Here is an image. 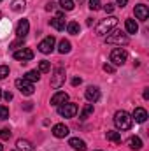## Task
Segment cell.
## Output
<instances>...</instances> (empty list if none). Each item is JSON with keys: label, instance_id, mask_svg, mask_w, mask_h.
<instances>
[{"label": "cell", "instance_id": "cell-1", "mask_svg": "<svg viewBox=\"0 0 149 151\" xmlns=\"http://www.w3.org/2000/svg\"><path fill=\"white\" fill-rule=\"evenodd\" d=\"M114 125L121 132L123 130H130L132 125H133V119H132V116L126 113V111H117V113L114 114Z\"/></svg>", "mask_w": 149, "mask_h": 151}, {"label": "cell", "instance_id": "cell-2", "mask_svg": "<svg viewBox=\"0 0 149 151\" xmlns=\"http://www.w3.org/2000/svg\"><path fill=\"white\" fill-rule=\"evenodd\" d=\"M116 25H117V18L116 16H109V18L102 19L98 23V27H97V35H107L111 30L116 28Z\"/></svg>", "mask_w": 149, "mask_h": 151}, {"label": "cell", "instance_id": "cell-3", "mask_svg": "<svg viewBox=\"0 0 149 151\" xmlns=\"http://www.w3.org/2000/svg\"><path fill=\"white\" fill-rule=\"evenodd\" d=\"M126 60H128V53H126L123 47H116V49H112L111 62H112V65H114V67L125 65V63H126Z\"/></svg>", "mask_w": 149, "mask_h": 151}, {"label": "cell", "instance_id": "cell-4", "mask_svg": "<svg viewBox=\"0 0 149 151\" xmlns=\"http://www.w3.org/2000/svg\"><path fill=\"white\" fill-rule=\"evenodd\" d=\"M105 42L107 44H117V46H121V44H128V37L121 30H111L109 35L105 37Z\"/></svg>", "mask_w": 149, "mask_h": 151}, {"label": "cell", "instance_id": "cell-5", "mask_svg": "<svg viewBox=\"0 0 149 151\" xmlns=\"http://www.w3.org/2000/svg\"><path fill=\"white\" fill-rule=\"evenodd\" d=\"M63 83H65V69L63 67H56L53 70V76H51V86L54 90H58V88L63 86Z\"/></svg>", "mask_w": 149, "mask_h": 151}, {"label": "cell", "instance_id": "cell-6", "mask_svg": "<svg viewBox=\"0 0 149 151\" xmlns=\"http://www.w3.org/2000/svg\"><path fill=\"white\" fill-rule=\"evenodd\" d=\"M58 114L63 116V118H74L75 114H77V104L65 102V104L58 106Z\"/></svg>", "mask_w": 149, "mask_h": 151}, {"label": "cell", "instance_id": "cell-7", "mask_svg": "<svg viewBox=\"0 0 149 151\" xmlns=\"http://www.w3.org/2000/svg\"><path fill=\"white\" fill-rule=\"evenodd\" d=\"M16 88H18L23 95H27V97L34 95V83L27 81L25 77H23V79H16Z\"/></svg>", "mask_w": 149, "mask_h": 151}, {"label": "cell", "instance_id": "cell-8", "mask_svg": "<svg viewBox=\"0 0 149 151\" xmlns=\"http://www.w3.org/2000/svg\"><path fill=\"white\" fill-rule=\"evenodd\" d=\"M14 58L19 60L21 63H27V62H30V60L34 58V51H32L30 47H21V49L14 51Z\"/></svg>", "mask_w": 149, "mask_h": 151}, {"label": "cell", "instance_id": "cell-9", "mask_svg": "<svg viewBox=\"0 0 149 151\" xmlns=\"http://www.w3.org/2000/svg\"><path fill=\"white\" fill-rule=\"evenodd\" d=\"M53 49H54V37H53V35H49V37H46L44 40L39 42V51H40V53L49 55Z\"/></svg>", "mask_w": 149, "mask_h": 151}, {"label": "cell", "instance_id": "cell-10", "mask_svg": "<svg viewBox=\"0 0 149 151\" xmlns=\"http://www.w3.org/2000/svg\"><path fill=\"white\" fill-rule=\"evenodd\" d=\"M28 30H30V21L28 19H21L16 27V35L19 39H25L28 35Z\"/></svg>", "mask_w": 149, "mask_h": 151}, {"label": "cell", "instance_id": "cell-11", "mask_svg": "<svg viewBox=\"0 0 149 151\" xmlns=\"http://www.w3.org/2000/svg\"><path fill=\"white\" fill-rule=\"evenodd\" d=\"M53 135H54L56 139H65V137L69 135V127H67L65 123L54 125V127H53Z\"/></svg>", "mask_w": 149, "mask_h": 151}, {"label": "cell", "instance_id": "cell-12", "mask_svg": "<svg viewBox=\"0 0 149 151\" xmlns=\"http://www.w3.org/2000/svg\"><path fill=\"white\" fill-rule=\"evenodd\" d=\"M135 18L137 19H140V21H146L148 19V16H149V9H148V5H144V4H139V5H135Z\"/></svg>", "mask_w": 149, "mask_h": 151}, {"label": "cell", "instance_id": "cell-13", "mask_svg": "<svg viewBox=\"0 0 149 151\" xmlns=\"http://www.w3.org/2000/svg\"><path fill=\"white\" fill-rule=\"evenodd\" d=\"M84 95H86L88 102H91V104H93V102H97V100L100 99V90H98L97 86H88Z\"/></svg>", "mask_w": 149, "mask_h": 151}, {"label": "cell", "instance_id": "cell-14", "mask_svg": "<svg viewBox=\"0 0 149 151\" xmlns=\"http://www.w3.org/2000/svg\"><path fill=\"white\" fill-rule=\"evenodd\" d=\"M65 102H69V95H67L65 91H56V93L51 97V106H62V104H65Z\"/></svg>", "mask_w": 149, "mask_h": 151}, {"label": "cell", "instance_id": "cell-15", "mask_svg": "<svg viewBox=\"0 0 149 151\" xmlns=\"http://www.w3.org/2000/svg\"><path fill=\"white\" fill-rule=\"evenodd\" d=\"M132 119H135L137 123H144L148 119V111L144 107H135V111L132 114Z\"/></svg>", "mask_w": 149, "mask_h": 151}, {"label": "cell", "instance_id": "cell-16", "mask_svg": "<svg viewBox=\"0 0 149 151\" xmlns=\"http://www.w3.org/2000/svg\"><path fill=\"white\" fill-rule=\"evenodd\" d=\"M69 146L75 151H86L88 150V148H86V142H84L82 139H79V137H72V139L69 141Z\"/></svg>", "mask_w": 149, "mask_h": 151}, {"label": "cell", "instance_id": "cell-17", "mask_svg": "<svg viewBox=\"0 0 149 151\" xmlns=\"http://www.w3.org/2000/svg\"><path fill=\"white\" fill-rule=\"evenodd\" d=\"M51 27L54 28V30H65V19H63V16L62 14H58V16H54L53 19H51Z\"/></svg>", "mask_w": 149, "mask_h": 151}, {"label": "cell", "instance_id": "cell-18", "mask_svg": "<svg viewBox=\"0 0 149 151\" xmlns=\"http://www.w3.org/2000/svg\"><path fill=\"white\" fill-rule=\"evenodd\" d=\"M16 148H18V151H35L32 142L27 141V139H18L16 141Z\"/></svg>", "mask_w": 149, "mask_h": 151}, {"label": "cell", "instance_id": "cell-19", "mask_svg": "<svg viewBox=\"0 0 149 151\" xmlns=\"http://www.w3.org/2000/svg\"><path fill=\"white\" fill-rule=\"evenodd\" d=\"M11 9H12L14 12H21V11H25V9H27V0H12Z\"/></svg>", "mask_w": 149, "mask_h": 151}, {"label": "cell", "instance_id": "cell-20", "mask_svg": "<svg viewBox=\"0 0 149 151\" xmlns=\"http://www.w3.org/2000/svg\"><path fill=\"white\" fill-rule=\"evenodd\" d=\"M125 28H126V32H128V34H137L139 25H137V21H135V19H126V21H125Z\"/></svg>", "mask_w": 149, "mask_h": 151}, {"label": "cell", "instance_id": "cell-21", "mask_svg": "<svg viewBox=\"0 0 149 151\" xmlns=\"http://www.w3.org/2000/svg\"><path fill=\"white\" fill-rule=\"evenodd\" d=\"M70 49H72V44H70V40H67V39H63V40H60V46H58V51H60L62 55H67V53H70Z\"/></svg>", "mask_w": 149, "mask_h": 151}, {"label": "cell", "instance_id": "cell-22", "mask_svg": "<svg viewBox=\"0 0 149 151\" xmlns=\"http://www.w3.org/2000/svg\"><path fill=\"white\" fill-rule=\"evenodd\" d=\"M105 137H107V141H111V142L121 144V135H119V132H114V130H107Z\"/></svg>", "mask_w": 149, "mask_h": 151}, {"label": "cell", "instance_id": "cell-23", "mask_svg": "<svg viewBox=\"0 0 149 151\" xmlns=\"http://www.w3.org/2000/svg\"><path fill=\"white\" fill-rule=\"evenodd\" d=\"M128 146H130V148H132V150H140V148H142V141H140V137H135V135H133V137H130V139H128Z\"/></svg>", "mask_w": 149, "mask_h": 151}, {"label": "cell", "instance_id": "cell-24", "mask_svg": "<svg viewBox=\"0 0 149 151\" xmlns=\"http://www.w3.org/2000/svg\"><path fill=\"white\" fill-rule=\"evenodd\" d=\"M25 79L30 81V83H37L39 79H40V72H39V70H28V72L25 74Z\"/></svg>", "mask_w": 149, "mask_h": 151}, {"label": "cell", "instance_id": "cell-25", "mask_svg": "<svg viewBox=\"0 0 149 151\" xmlns=\"http://www.w3.org/2000/svg\"><path fill=\"white\" fill-rule=\"evenodd\" d=\"M90 114H93V104H86V106L82 107L81 114H79V118H81V119H86Z\"/></svg>", "mask_w": 149, "mask_h": 151}, {"label": "cell", "instance_id": "cell-26", "mask_svg": "<svg viewBox=\"0 0 149 151\" xmlns=\"http://www.w3.org/2000/svg\"><path fill=\"white\" fill-rule=\"evenodd\" d=\"M67 30H69V34H72V35H77V34L81 32V27H79V23H75V21H70V23L67 25Z\"/></svg>", "mask_w": 149, "mask_h": 151}, {"label": "cell", "instance_id": "cell-27", "mask_svg": "<svg viewBox=\"0 0 149 151\" xmlns=\"http://www.w3.org/2000/svg\"><path fill=\"white\" fill-rule=\"evenodd\" d=\"M51 70V63L47 60H40L39 62V72H49Z\"/></svg>", "mask_w": 149, "mask_h": 151}, {"label": "cell", "instance_id": "cell-28", "mask_svg": "<svg viewBox=\"0 0 149 151\" xmlns=\"http://www.w3.org/2000/svg\"><path fill=\"white\" fill-rule=\"evenodd\" d=\"M60 7L63 11H72L74 9V0H60Z\"/></svg>", "mask_w": 149, "mask_h": 151}, {"label": "cell", "instance_id": "cell-29", "mask_svg": "<svg viewBox=\"0 0 149 151\" xmlns=\"http://www.w3.org/2000/svg\"><path fill=\"white\" fill-rule=\"evenodd\" d=\"M11 135H12V134H11L9 128H2V130H0V139H2V141H9Z\"/></svg>", "mask_w": 149, "mask_h": 151}, {"label": "cell", "instance_id": "cell-30", "mask_svg": "<svg viewBox=\"0 0 149 151\" xmlns=\"http://www.w3.org/2000/svg\"><path fill=\"white\" fill-rule=\"evenodd\" d=\"M23 40H25V39H18V40H14V42L11 44V49H12V51H18V49L23 46Z\"/></svg>", "mask_w": 149, "mask_h": 151}, {"label": "cell", "instance_id": "cell-31", "mask_svg": "<svg viewBox=\"0 0 149 151\" xmlns=\"http://www.w3.org/2000/svg\"><path fill=\"white\" fill-rule=\"evenodd\" d=\"M9 76V67L7 65H0V79H5Z\"/></svg>", "mask_w": 149, "mask_h": 151}, {"label": "cell", "instance_id": "cell-32", "mask_svg": "<svg viewBox=\"0 0 149 151\" xmlns=\"http://www.w3.org/2000/svg\"><path fill=\"white\" fill-rule=\"evenodd\" d=\"M9 118V109L5 106H0V119H7Z\"/></svg>", "mask_w": 149, "mask_h": 151}, {"label": "cell", "instance_id": "cell-33", "mask_svg": "<svg viewBox=\"0 0 149 151\" xmlns=\"http://www.w3.org/2000/svg\"><path fill=\"white\" fill-rule=\"evenodd\" d=\"M90 9L91 11H98L100 9V0H90Z\"/></svg>", "mask_w": 149, "mask_h": 151}, {"label": "cell", "instance_id": "cell-34", "mask_svg": "<svg viewBox=\"0 0 149 151\" xmlns=\"http://www.w3.org/2000/svg\"><path fill=\"white\" fill-rule=\"evenodd\" d=\"M104 70H105V72H109V74H112V72L116 70V67H114L112 63H105V65H104Z\"/></svg>", "mask_w": 149, "mask_h": 151}, {"label": "cell", "instance_id": "cell-35", "mask_svg": "<svg viewBox=\"0 0 149 151\" xmlns=\"http://www.w3.org/2000/svg\"><path fill=\"white\" fill-rule=\"evenodd\" d=\"M104 11H105V12H107V14H111L112 11H114V4H107V5H105V7H104Z\"/></svg>", "mask_w": 149, "mask_h": 151}, {"label": "cell", "instance_id": "cell-36", "mask_svg": "<svg viewBox=\"0 0 149 151\" xmlns=\"http://www.w3.org/2000/svg\"><path fill=\"white\" fill-rule=\"evenodd\" d=\"M2 97H4V99H5L7 102H9V100H12V93H11V91H7V93H4Z\"/></svg>", "mask_w": 149, "mask_h": 151}, {"label": "cell", "instance_id": "cell-37", "mask_svg": "<svg viewBox=\"0 0 149 151\" xmlns=\"http://www.w3.org/2000/svg\"><path fill=\"white\" fill-rule=\"evenodd\" d=\"M81 83H82V79H81V77H74V79H72V84H74V86L81 84Z\"/></svg>", "mask_w": 149, "mask_h": 151}, {"label": "cell", "instance_id": "cell-38", "mask_svg": "<svg viewBox=\"0 0 149 151\" xmlns=\"http://www.w3.org/2000/svg\"><path fill=\"white\" fill-rule=\"evenodd\" d=\"M116 4H117V7H125V5L128 4V0H117Z\"/></svg>", "mask_w": 149, "mask_h": 151}, {"label": "cell", "instance_id": "cell-39", "mask_svg": "<svg viewBox=\"0 0 149 151\" xmlns=\"http://www.w3.org/2000/svg\"><path fill=\"white\" fill-rule=\"evenodd\" d=\"M53 7H54V4H53V2H49V4H47V5H46V9H47V11H51V9H53Z\"/></svg>", "mask_w": 149, "mask_h": 151}, {"label": "cell", "instance_id": "cell-40", "mask_svg": "<svg viewBox=\"0 0 149 151\" xmlns=\"http://www.w3.org/2000/svg\"><path fill=\"white\" fill-rule=\"evenodd\" d=\"M32 107H34V106H32V102H28V104H27V106H25V109H27V111H30V109H32Z\"/></svg>", "mask_w": 149, "mask_h": 151}, {"label": "cell", "instance_id": "cell-41", "mask_svg": "<svg viewBox=\"0 0 149 151\" xmlns=\"http://www.w3.org/2000/svg\"><path fill=\"white\" fill-rule=\"evenodd\" d=\"M144 99H146V100L149 99V90H146V91H144Z\"/></svg>", "mask_w": 149, "mask_h": 151}, {"label": "cell", "instance_id": "cell-42", "mask_svg": "<svg viewBox=\"0 0 149 151\" xmlns=\"http://www.w3.org/2000/svg\"><path fill=\"white\" fill-rule=\"evenodd\" d=\"M0 151H4V146H2V144H0Z\"/></svg>", "mask_w": 149, "mask_h": 151}, {"label": "cell", "instance_id": "cell-43", "mask_svg": "<svg viewBox=\"0 0 149 151\" xmlns=\"http://www.w3.org/2000/svg\"><path fill=\"white\" fill-rule=\"evenodd\" d=\"M0 99H2V88H0Z\"/></svg>", "mask_w": 149, "mask_h": 151}, {"label": "cell", "instance_id": "cell-44", "mask_svg": "<svg viewBox=\"0 0 149 151\" xmlns=\"http://www.w3.org/2000/svg\"><path fill=\"white\" fill-rule=\"evenodd\" d=\"M77 2H79V4H81V2H84V0H77Z\"/></svg>", "mask_w": 149, "mask_h": 151}, {"label": "cell", "instance_id": "cell-45", "mask_svg": "<svg viewBox=\"0 0 149 151\" xmlns=\"http://www.w3.org/2000/svg\"><path fill=\"white\" fill-rule=\"evenodd\" d=\"M0 19H2V12H0Z\"/></svg>", "mask_w": 149, "mask_h": 151}, {"label": "cell", "instance_id": "cell-46", "mask_svg": "<svg viewBox=\"0 0 149 151\" xmlns=\"http://www.w3.org/2000/svg\"><path fill=\"white\" fill-rule=\"evenodd\" d=\"M95 151H102V150H95Z\"/></svg>", "mask_w": 149, "mask_h": 151}, {"label": "cell", "instance_id": "cell-47", "mask_svg": "<svg viewBox=\"0 0 149 151\" xmlns=\"http://www.w3.org/2000/svg\"><path fill=\"white\" fill-rule=\"evenodd\" d=\"M0 2H2V0H0Z\"/></svg>", "mask_w": 149, "mask_h": 151}]
</instances>
